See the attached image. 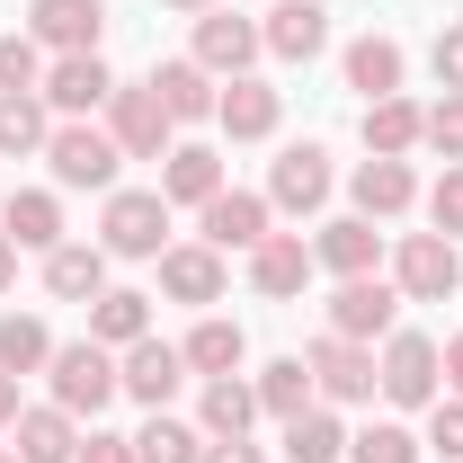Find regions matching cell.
<instances>
[{"mask_svg": "<svg viewBox=\"0 0 463 463\" xmlns=\"http://www.w3.org/2000/svg\"><path fill=\"white\" fill-rule=\"evenodd\" d=\"M392 286H402V303H446V294H463V250L446 232H402Z\"/></svg>", "mask_w": 463, "mask_h": 463, "instance_id": "cell-5", "label": "cell"}, {"mask_svg": "<svg viewBox=\"0 0 463 463\" xmlns=\"http://www.w3.org/2000/svg\"><path fill=\"white\" fill-rule=\"evenodd\" d=\"M347 196H356V214H365V223H392V214L419 205V170H410V161H374V152H365L356 178H347Z\"/></svg>", "mask_w": 463, "mask_h": 463, "instance_id": "cell-18", "label": "cell"}, {"mask_svg": "<svg viewBox=\"0 0 463 463\" xmlns=\"http://www.w3.org/2000/svg\"><path fill=\"white\" fill-rule=\"evenodd\" d=\"M108 134H116V152H125V161H161L178 125H170V108H161V90H152V80H116Z\"/></svg>", "mask_w": 463, "mask_h": 463, "instance_id": "cell-6", "label": "cell"}, {"mask_svg": "<svg viewBox=\"0 0 463 463\" xmlns=\"http://www.w3.org/2000/svg\"><path fill=\"white\" fill-rule=\"evenodd\" d=\"M0 232H9L18 250H62V196H54V187H9Z\"/></svg>", "mask_w": 463, "mask_h": 463, "instance_id": "cell-27", "label": "cell"}, {"mask_svg": "<svg viewBox=\"0 0 463 463\" xmlns=\"http://www.w3.org/2000/svg\"><path fill=\"white\" fill-rule=\"evenodd\" d=\"M214 125H223L232 143H268L286 125V90L259 80V71H241V80H223V99H214Z\"/></svg>", "mask_w": 463, "mask_h": 463, "instance_id": "cell-12", "label": "cell"}, {"mask_svg": "<svg viewBox=\"0 0 463 463\" xmlns=\"http://www.w3.org/2000/svg\"><path fill=\"white\" fill-rule=\"evenodd\" d=\"M437 365H446V383H455V402H463V330H455L446 347H437Z\"/></svg>", "mask_w": 463, "mask_h": 463, "instance_id": "cell-44", "label": "cell"}, {"mask_svg": "<svg viewBox=\"0 0 463 463\" xmlns=\"http://www.w3.org/2000/svg\"><path fill=\"white\" fill-rule=\"evenodd\" d=\"M71 463H134V437H116V428H80V455Z\"/></svg>", "mask_w": 463, "mask_h": 463, "instance_id": "cell-42", "label": "cell"}, {"mask_svg": "<svg viewBox=\"0 0 463 463\" xmlns=\"http://www.w3.org/2000/svg\"><path fill=\"white\" fill-rule=\"evenodd\" d=\"M187 54L205 62L214 80H241L250 62L268 54V36H259V18H241V9H196V45Z\"/></svg>", "mask_w": 463, "mask_h": 463, "instance_id": "cell-9", "label": "cell"}, {"mask_svg": "<svg viewBox=\"0 0 463 463\" xmlns=\"http://www.w3.org/2000/svg\"><path fill=\"white\" fill-rule=\"evenodd\" d=\"M428 232H446V241H463V161H446V178L428 187Z\"/></svg>", "mask_w": 463, "mask_h": 463, "instance_id": "cell-39", "label": "cell"}, {"mask_svg": "<svg viewBox=\"0 0 463 463\" xmlns=\"http://www.w3.org/2000/svg\"><path fill=\"white\" fill-rule=\"evenodd\" d=\"M268 205L277 214H321L330 205V152L321 143H286L277 170H268Z\"/></svg>", "mask_w": 463, "mask_h": 463, "instance_id": "cell-13", "label": "cell"}, {"mask_svg": "<svg viewBox=\"0 0 463 463\" xmlns=\"http://www.w3.org/2000/svg\"><path fill=\"white\" fill-rule=\"evenodd\" d=\"M428 455L463 463V402H446V392H437V410H428Z\"/></svg>", "mask_w": 463, "mask_h": 463, "instance_id": "cell-40", "label": "cell"}, {"mask_svg": "<svg viewBox=\"0 0 463 463\" xmlns=\"http://www.w3.org/2000/svg\"><path fill=\"white\" fill-rule=\"evenodd\" d=\"M419 143H428V152H446V161H463V90H446L437 108L419 116Z\"/></svg>", "mask_w": 463, "mask_h": 463, "instance_id": "cell-37", "label": "cell"}, {"mask_svg": "<svg viewBox=\"0 0 463 463\" xmlns=\"http://www.w3.org/2000/svg\"><path fill=\"white\" fill-rule=\"evenodd\" d=\"M196 455H205V428H187L170 410H152L143 437H134V463H196Z\"/></svg>", "mask_w": 463, "mask_h": 463, "instance_id": "cell-35", "label": "cell"}, {"mask_svg": "<svg viewBox=\"0 0 463 463\" xmlns=\"http://www.w3.org/2000/svg\"><path fill=\"white\" fill-rule=\"evenodd\" d=\"M437 383H446L437 339H428V330H392L383 356H374V392H383L392 410H437Z\"/></svg>", "mask_w": 463, "mask_h": 463, "instance_id": "cell-3", "label": "cell"}, {"mask_svg": "<svg viewBox=\"0 0 463 463\" xmlns=\"http://www.w3.org/2000/svg\"><path fill=\"white\" fill-rule=\"evenodd\" d=\"M250 419H259V392H250L241 374H214V383L196 392V428H205V437H250Z\"/></svg>", "mask_w": 463, "mask_h": 463, "instance_id": "cell-31", "label": "cell"}, {"mask_svg": "<svg viewBox=\"0 0 463 463\" xmlns=\"http://www.w3.org/2000/svg\"><path fill=\"white\" fill-rule=\"evenodd\" d=\"M303 365H312V392H321L330 410L374 402V347H365V339H339V330H321V339L303 347Z\"/></svg>", "mask_w": 463, "mask_h": 463, "instance_id": "cell-7", "label": "cell"}, {"mask_svg": "<svg viewBox=\"0 0 463 463\" xmlns=\"http://www.w3.org/2000/svg\"><path fill=\"white\" fill-rule=\"evenodd\" d=\"M36 99H45L54 116H90V108H108V99H116V71H108L99 54H54Z\"/></svg>", "mask_w": 463, "mask_h": 463, "instance_id": "cell-15", "label": "cell"}, {"mask_svg": "<svg viewBox=\"0 0 463 463\" xmlns=\"http://www.w3.org/2000/svg\"><path fill=\"white\" fill-rule=\"evenodd\" d=\"M428 71H437V90H463V27H446L428 45Z\"/></svg>", "mask_w": 463, "mask_h": 463, "instance_id": "cell-41", "label": "cell"}, {"mask_svg": "<svg viewBox=\"0 0 463 463\" xmlns=\"http://www.w3.org/2000/svg\"><path fill=\"white\" fill-rule=\"evenodd\" d=\"M99 250H108V259H161V250H170V196H161V187H108Z\"/></svg>", "mask_w": 463, "mask_h": 463, "instance_id": "cell-1", "label": "cell"}, {"mask_svg": "<svg viewBox=\"0 0 463 463\" xmlns=\"http://www.w3.org/2000/svg\"><path fill=\"white\" fill-rule=\"evenodd\" d=\"M45 383H54V402L71 410V419H99V410H108L116 392H125V374H116V347H99V339H71V347H54Z\"/></svg>", "mask_w": 463, "mask_h": 463, "instance_id": "cell-4", "label": "cell"}, {"mask_svg": "<svg viewBox=\"0 0 463 463\" xmlns=\"http://www.w3.org/2000/svg\"><path fill=\"white\" fill-rule=\"evenodd\" d=\"M45 170H54V187H99V196H108L116 170H125V152H116L108 125H90V116H62L54 134H45Z\"/></svg>", "mask_w": 463, "mask_h": 463, "instance_id": "cell-2", "label": "cell"}, {"mask_svg": "<svg viewBox=\"0 0 463 463\" xmlns=\"http://www.w3.org/2000/svg\"><path fill=\"white\" fill-rule=\"evenodd\" d=\"M45 294H54V303H99V294H108V250H99V241L45 250Z\"/></svg>", "mask_w": 463, "mask_h": 463, "instance_id": "cell-25", "label": "cell"}, {"mask_svg": "<svg viewBox=\"0 0 463 463\" xmlns=\"http://www.w3.org/2000/svg\"><path fill=\"white\" fill-rule=\"evenodd\" d=\"M18 410H27V402H18V374H0V437H9V419H18Z\"/></svg>", "mask_w": 463, "mask_h": 463, "instance_id": "cell-45", "label": "cell"}, {"mask_svg": "<svg viewBox=\"0 0 463 463\" xmlns=\"http://www.w3.org/2000/svg\"><path fill=\"white\" fill-rule=\"evenodd\" d=\"M347 455V428L330 402H312L303 419H286V463H339Z\"/></svg>", "mask_w": 463, "mask_h": 463, "instance_id": "cell-33", "label": "cell"}, {"mask_svg": "<svg viewBox=\"0 0 463 463\" xmlns=\"http://www.w3.org/2000/svg\"><path fill=\"white\" fill-rule=\"evenodd\" d=\"M196 463H268V455H259L250 437H205V455H196Z\"/></svg>", "mask_w": 463, "mask_h": 463, "instance_id": "cell-43", "label": "cell"}, {"mask_svg": "<svg viewBox=\"0 0 463 463\" xmlns=\"http://www.w3.org/2000/svg\"><path fill=\"white\" fill-rule=\"evenodd\" d=\"M0 463H18V455H9V446H0Z\"/></svg>", "mask_w": 463, "mask_h": 463, "instance_id": "cell-48", "label": "cell"}, {"mask_svg": "<svg viewBox=\"0 0 463 463\" xmlns=\"http://www.w3.org/2000/svg\"><path fill=\"white\" fill-rule=\"evenodd\" d=\"M9 455L18 463H71L80 455V419L62 402H27L18 419H9Z\"/></svg>", "mask_w": 463, "mask_h": 463, "instance_id": "cell-14", "label": "cell"}, {"mask_svg": "<svg viewBox=\"0 0 463 463\" xmlns=\"http://www.w3.org/2000/svg\"><path fill=\"white\" fill-rule=\"evenodd\" d=\"M196 214H205V250H259V241H268V223H277V205H268V196H250V187H223V196H214V205H196Z\"/></svg>", "mask_w": 463, "mask_h": 463, "instance_id": "cell-17", "label": "cell"}, {"mask_svg": "<svg viewBox=\"0 0 463 463\" xmlns=\"http://www.w3.org/2000/svg\"><path fill=\"white\" fill-rule=\"evenodd\" d=\"M419 455H428V446L410 437L402 419H374V428H356V437H347V463H419Z\"/></svg>", "mask_w": 463, "mask_h": 463, "instance_id": "cell-36", "label": "cell"}, {"mask_svg": "<svg viewBox=\"0 0 463 463\" xmlns=\"http://www.w3.org/2000/svg\"><path fill=\"white\" fill-rule=\"evenodd\" d=\"M178 356H187V374H205V383H214V374H241V365H250V330L223 321V312H205V321L178 339Z\"/></svg>", "mask_w": 463, "mask_h": 463, "instance_id": "cell-26", "label": "cell"}, {"mask_svg": "<svg viewBox=\"0 0 463 463\" xmlns=\"http://www.w3.org/2000/svg\"><path fill=\"white\" fill-rule=\"evenodd\" d=\"M90 339H99V347H134V339H152V294L108 286L99 303H90Z\"/></svg>", "mask_w": 463, "mask_h": 463, "instance_id": "cell-28", "label": "cell"}, {"mask_svg": "<svg viewBox=\"0 0 463 463\" xmlns=\"http://www.w3.org/2000/svg\"><path fill=\"white\" fill-rule=\"evenodd\" d=\"M27 36H36L45 54H99L108 0H27Z\"/></svg>", "mask_w": 463, "mask_h": 463, "instance_id": "cell-10", "label": "cell"}, {"mask_svg": "<svg viewBox=\"0 0 463 463\" xmlns=\"http://www.w3.org/2000/svg\"><path fill=\"white\" fill-rule=\"evenodd\" d=\"M116 374H125V402L170 410L178 383H187V356H178L170 339H134V347H116Z\"/></svg>", "mask_w": 463, "mask_h": 463, "instance_id": "cell-11", "label": "cell"}, {"mask_svg": "<svg viewBox=\"0 0 463 463\" xmlns=\"http://www.w3.org/2000/svg\"><path fill=\"white\" fill-rule=\"evenodd\" d=\"M339 71H347V90L374 108V99H402V71H410V54L392 45V36H356L339 54Z\"/></svg>", "mask_w": 463, "mask_h": 463, "instance_id": "cell-24", "label": "cell"}, {"mask_svg": "<svg viewBox=\"0 0 463 463\" xmlns=\"http://www.w3.org/2000/svg\"><path fill=\"white\" fill-rule=\"evenodd\" d=\"M161 9H214V0H161Z\"/></svg>", "mask_w": 463, "mask_h": 463, "instance_id": "cell-47", "label": "cell"}, {"mask_svg": "<svg viewBox=\"0 0 463 463\" xmlns=\"http://www.w3.org/2000/svg\"><path fill=\"white\" fill-rule=\"evenodd\" d=\"M161 196L170 205H214L223 196V152L214 143H170L161 152Z\"/></svg>", "mask_w": 463, "mask_h": 463, "instance_id": "cell-22", "label": "cell"}, {"mask_svg": "<svg viewBox=\"0 0 463 463\" xmlns=\"http://www.w3.org/2000/svg\"><path fill=\"white\" fill-rule=\"evenodd\" d=\"M250 286L268 294V303H294V294L312 286V241H303V232H268V241L250 250Z\"/></svg>", "mask_w": 463, "mask_h": 463, "instance_id": "cell-20", "label": "cell"}, {"mask_svg": "<svg viewBox=\"0 0 463 463\" xmlns=\"http://www.w3.org/2000/svg\"><path fill=\"white\" fill-rule=\"evenodd\" d=\"M312 268H330V277H374V268H383V232L365 223V214L321 223L312 232Z\"/></svg>", "mask_w": 463, "mask_h": 463, "instance_id": "cell-19", "label": "cell"}, {"mask_svg": "<svg viewBox=\"0 0 463 463\" xmlns=\"http://www.w3.org/2000/svg\"><path fill=\"white\" fill-rule=\"evenodd\" d=\"M259 36H268V54H277V62H312L321 45H330V9H321V0H277Z\"/></svg>", "mask_w": 463, "mask_h": 463, "instance_id": "cell-23", "label": "cell"}, {"mask_svg": "<svg viewBox=\"0 0 463 463\" xmlns=\"http://www.w3.org/2000/svg\"><path fill=\"white\" fill-rule=\"evenodd\" d=\"M0 90H45V45L36 36H0Z\"/></svg>", "mask_w": 463, "mask_h": 463, "instance_id": "cell-38", "label": "cell"}, {"mask_svg": "<svg viewBox=\"0 0 463 463\" xmlns=\"http://www.w3.org/2000/svg\"><path fill=\"white\" fill-rule=\"evenodd\" d=\"M330 330L339 339H392L402 330V286L392 277H339V294H330Z\"/></svg>", "mask_w": 463, "mask_h": 463, "instance_id": "cell-8", "label": "cell"}, {"mask_svg": "<svg viewBox=\"0 0 463 463\" xmlns=\"http://www.w3.org/2000/svg\"><path fill=\"white\" fill-rule=\"evenodd\" d=\"M54 365V330L36 312H0V374H45Z\"/></svg>", "mask_w": 463, "mask_h": 463, "instance_id": "cell-34", "label": "cell"}, {"mask_svg": "<svg viewBox=\"0 0 463 463\" xmlns=\"http://www.w3.org/2000/svg\"><path fill=\"white\" fill-rule=\"evenodd\" d=\"M250 392H259V410H268V419H303V410L321 402L303 356H277V365H259V374H250Z\"/></svg>", "mask_w": 463, "mask_h": 463, "instance_id": "cell-29", "label": "cell"}, {"mask_svg": "<svg viewBox=\"0 0 463 463\" xmlns=\"http://www.w3.org/2000/svg\"><path fill=\"white\" fill-rule=\"evenodd\" d=\"M45 134H54V108H45L36 90H0V152H9V161L45 152Z\"/></svg>", "mask_w": 463, "mask_h": 463, "instance_id": "cell-32", "label": "cell"}, {"mask_svg": "<svg viewBox=\"0 0 463 463\" xmlns=\"http://www.w3.org/2000/svg\"><path fill=\"white\" fill-rule=\"evenodd\" d=\"M152 90H161L170 125H205V116H214V99H223V80H214V71H205L196 54H178V62H152Z\"/></svg>", "mask_w": 463, "mask_h": 463, "instance_id": "cell-21", "label": "cell"}, {"mask_svg": "<svg viewBox=\"0 0 463 463\" xmlns=\"http://www.w3.org/2000/svg\"><path fill=\"white\" fill-rule=\"evenodd\" d=\"M18 286V241H9V232H0V294Z\"/></svg>", "mask_w": 463, "mask_h": 463, "instance_id": "cell-46", "label": "cell"}, {"mask_svg": "<svg viewBox=\"0 0 463 463\" xmlns=\"http://www.w3.org/2000/svg\"><path fill=\"white\" fill-rule=\"evenodd\" d=\"M152 268H161V294L170 303H196V312L223 303V250H205V241H170Z\"/></svg>", "mask_w": 463, "mask_h": 463, "instance_id": "cell-16", "label": "cell"}, {"mask_svg": "<svg viewBox=\"0 0 463 463\" xmlns=\"http://www.w3.org/2000/svg\"><path fill=\"white\" fill-rule=\"evenodd\" d=\"M419 116H428V108H410V99H374L356 134H365L374 161H410V152H419Z\"/></svg>", "mask_w": 463, "mask_h": 463, "instance_id": "cell-30", "label": "cell"}]
</instances>
